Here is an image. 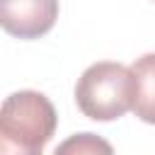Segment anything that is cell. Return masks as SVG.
Instances as JSON below:
<instances>
[{
	"label": "cell",
	"instance_id": "obj_1",
	"mask_svg": "<svg viewBox=\"0 0 155 155\" xmlns=\"http://www.w3.org/2000/svg\"><path fill=\"white\" fill-rule=\"evenodd\" d=\"M56 126V107L44 92H12L0 109V155H44Z\"/></svg>",
	"mask_w": 155,
	"mask_h": 155
},
{
	"label": "cell",
	"instance_id": "obj_2",
	"mask_svg": "<svg viewBox=\"0 0 155 155\" xmlns=\"http://www.w3.org/2000/svg\"><path fill=\"white\" fill-rule=\"evenodd\" d=\"M75 104L92 121L121 119L133 107L131 68L116 61H99L85 68L75 85Z\"/></svg>",
	"mask_w": 155,
	"mask_h": 155
},
{
	"label": "cell",
	"instance_id": "obj_3",
	"mask_svg": "<svg viewBox=\"0 0 155 155\" xmlns=\"http://www.w3.org/2000/svg\"><path fill=\"white\" fill-rule=\"evenodd\" d=\"M58 0H0V24L10 36L39 39L53 29Z\"/></svg>",
	"mask_w": 155,
	"mask_h": 155
},
{
	"label": "cell",
	"instance_id": "obj_4",
	"mask_svg": "<svg viewBox=\"0 0 155 155\" xmlns=\"http://www.w3.org/2000/svg\"><path fill=\"white\" fill-rule=\"evenodd\" d=\"M133 78V114L155 126V53H143L131 63Z\"/></svg>",
	"mask_w": 155,
	"mask_h": 155
},
{
	"label": "cell",
	"instance_id": "obj_5",
	"mask_svg": "<svg viewBox=\"0 0 155 155\" xmlns=\"http://www.w3.org/2000/svg\"><path fill=\"white\" fill-rule=\"evenodd\" d=\"M53 155H114V148L107 138L92 131H82V133H73L65 140H61Z\"/></svg>",
	"mask_w": 155,
	"mask_h": 155
}]
</instances>
